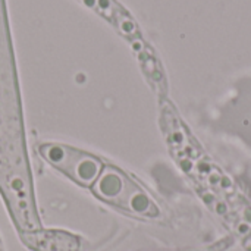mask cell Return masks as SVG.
<instances>
[{
    "label": "cell",
    "mask_w": 251,
    "mask_h": 251,
    "mask_svg": "<svg viewBox=\"0 0 251 251\" xmlns=\"http://www.w3.org/2000/svg\"><path fill=\"white\" fill-rule=\"evenodd\" d=\"M38 151L51 168L87 188L93 187L104 168V163L96 154L62 143L41 144Z\"/></svg>",
    "instance_id": "3"
},
{
    "label": "cell",
    "mask_w": 251,
    "mask_h": 251,
    "mask_svg": "<svg viewBox=\"0 0 251 251\" xmlns=\"http://www.w3.org/2000/svg\"><path fill=\"white\" fill-rule=\"evenodd\" d=\"M26 153L22 104L4 0H0V163Z\"/></svg>",
    "instance_id": "1"
},
{
    "label": "cell",
    "mask_w": 251,
    "mask_h": 251,
    "mask_svg": "<svg viewBox=\"0 0 251 251\" xmlns=\"http://www.w3.org/2000/svg\"><path fill=\"white\" fill-rule=\"evenodd\" d=\"M24 244L32 251H78L79 238L57 229H35L21 234Z\"/></svg>",
    "instance_id": "4"
},
{
    "label": "cell",
    "mask_w": 251,
    "mask_h": 251,
    "mask_svg": "<svg viewBox=\"0 0 251 251\" xmlns=\"http://www.w3.org/2000/svg\"><path fill=\"white\" fill-rule=\"evenodd\" d=\"M91 190L101 201L131 215L143 218H156L159 215V209L151 197L135 181L112 165H104Z\"/></svg>",
    "instance_id": "2"
}]
</instances>
